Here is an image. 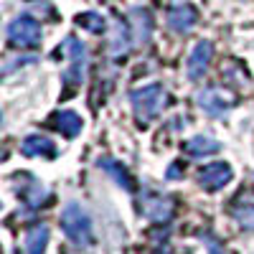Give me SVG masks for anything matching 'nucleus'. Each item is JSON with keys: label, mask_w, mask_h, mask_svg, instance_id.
<instances>
[{"label": "nucleus", "mask_w": 254, "mask_h": 254, "mask_svg": "<svg viewBox=\"0 0 254 254\" xmlns=\"http://www.w3.org/2000/svg\"><path fill=\"white\" fill-rule=\"evenodd\" d=\"M130 102H132V110H135L137 120L150 122L165 107V89H163V84H145V87L130 92Z\"/></svg>", "instance_id": "7ed1b4c3"}, {"label": "nucleus", "mask_w": 254, "mask_h": 254, "mask_svg": "<svg viewBox=\"0 0 254 254\" xmlns=\"http://www.w3.org/2000/svg\"><path fill=\"white\" fill-rule=\"evenodd\" d=\"M196 104L208 117H226L231 107H234V99H229L224 92H216V89H203L196 94Z\"/></svg>", "instance_id": "423d86ee"}, {"label": "nucleus", "mask_w": 254, "mask_h": 254, "mask_svg": "<svg viewBox=\"0 0 254 254\" xmlns=\"http://www.w3.org/2000/svg\"><path fill=\"white\" fill-rule=\"evenodd\" d=\"M76 26L84 28V31H89V33H102L104 31V18H102V13L87 10V13L76 15Z\"/></svg>", "instance_id": "a211bd4d"}, {"label": "nucleus", "mask_w": 254, "mask_h": 254, "mask_svg": "<svg viewBox=\"0 0 254 254\" xmlns=\"http://www.w3.org/2000/svg\"><path fill=\"white\" fill-rule=\"evenodd\" d=\"M130 23H132V38L137 46H145L153 33V18L145 8H132L130 10Z\"/></svg>", "instance_id": "9b49d317"}, {"label": "nucleus", "mask_w": 254, "mask_h": 254, "mask_svg": "<svg viewBox=\"0 0 254 254\" xmlns=\"http://www.w3.org/2000/svg\"><path fill=\"white\" fill-rule=\"evenodd\" d=\"M5 36H8V44L18 46V49H33V46L41 44V38H44L38 20L31 18L28 13L13 18L8 23V28H5Z\"/></svg>", "instance_id": "20e7f679"}, {"label": "nucleus", "mask_w": 254, "mask_h": 254, "mask_svg": "<svg viewBox=\"0 0 254 254\" xmlns=\"http://www.w3.org/2000/svg\"><path fill=\"white\" fill-rule=\"evenodd\" d=\"M20 153L26 158H56V145L51 137L46 135H28L23 142H20Z\"/></svg>", "instance_id": "9d476101"}, {"label": "nucleus", "mask_w": 254, "mask_h": 254, "mask_svg": "<svg viewBox=\"0 0 254 254\" xmlns=\"http://www.w3.org/2000/svg\"><path fill=\"white\" fill-rule=\"evenodd\" d=\"M181 178V163H173L168 168V181H178Z\"/></svg>", "instance_id": "412c9836"}, {"label": "nucleus", "mask_w": 254, "mask_h": 254, "mask_svg": "<svg viewBox=\"0 0 254 254\" xmlns=\"http://www.w3.org/2000/svg\"><path fill=\"white\" fill-rule=\"evenodd\" d=\"M196 20H198V13L190 3H176L168 10V28L176 33H188L196 26Z\"/></svg>", "instance_id": "6e6552de"}, {"label": "nucleus", "mask_w": 254, "mask_h": 254, "mask_svg": "<svg viewBox=\"0 0 254 254\" xmlns=\"http://www.w3.org/2000/svg\"><path fill=\"white\" fill-rule=\"evenodd\" d=\"M20 176V196H23L31 206H41V203H46L49 201V190H46V186L41 183V181H36L31 173H18Z\"/></svg>", "instance_id": "ddd939ff"}, {"label": "nucleus", "mask_w": 254, "mask_h": 254, "mask_svg": "<svg viewBox=\"0 0 254 254\" xmlns=\"http://www.w3.org/2000/svg\"><path fill=\"white\" fill-rule=\"evenodd\" d=\"M97 168L99 171H104L107 173L120 188H125V190H132V181H130V173H127V168L120 163V160H115V158H110V155H102V158H97Z\"/></svg>", "instance_id": "f8f14e48"}, {"label": "nucleus", "mask_w": 254, "mask_h": 254, "mask_svg": "<svg viewBox=\"0 0 254 254\" xmlns=\"http://www.w3.org/2000/svg\"><path fill=\"white\" fill-rule=\"evenodd\" d=\"M211 56H214V44H211V41H198L193 46V51L188 54V61H186V74H188L190 81H198L206 74Z\"/></svg>", "instance_id": "0eeeda50"}, {"label": "nucleus", "mask_w": 254, "mask_h": 254, "mask_svg": "<svg viewBox=\"0 0 254 254\" xmlns=\"http://www.w3.org/2000/svg\"><path fill=\"white\" fill-rule=\"evenodd\" d=\"M36 56H15V59H8L5 66H3V74H13V69H23L26 64H33Z\"/></svg>", "instance_id": "aec40b11"}, {"label": "nucleus", "mask_w": 254, "mask_h": 254, "mask_svg": "<svg viewBox=\"0 0 254 254\" xmlns=\"http://www.w3.org/2000/svg\"><path fill=\"white\" fill-rule=\"evenodd\" d=\"M127 49H130V33H127V28L122 23H115L112 38H110V51H112V56H122V54H127Z\"/></svg>", "instance_id": "f3484780"}, {"label": "nucleus", "mask_w": 254, "mask_h": 254, "mask_svg": "<svg viewBox=\"0 0 254 254\" xmlns=\"http://www.w3.org/2000/svg\"><path fill=\"white\" fill-rule=\"evenodd\" d=\"M231 181H234V168H231L226 160L208 163V165H203L198 171V186L203 190H221Z\"/></svg>", "instance_id": "39448f33"}, {"label": "nucleus", "mask_w": 254, "mask_h": 254, "mask_svg": "<svg viewBox=\"0 0 254 254\" xmlns=\"http://www.w3.org/2000/svg\"><path fill=\"white\" fill-rule=\"evenodd\" d=\"M54 127L56 130H61V135L64 137H76L79 132H81V127H84V120L74 112V110H59L56 115H54Z\"/></svg>", "instance_id": "4468645a"}, {"label": "nucleus", "mask_w": 254, "mask_h": 254, "mask_svg": "<svg viewBox=\"0 0 254 254\" xmlns=\"http://www.w3.org/2000/svg\"><path fill=\"white\" fill-rule=\"evenodd\" d=\"M208 254H224V249H221L216 242H211V239H208Z\"/></svg>", "instance_id": "4be33fe9"}, {"label": "nucleus", "mask_w": 254, "mask_h": 254, "mask_svg": "<svg viewBox=\"0 0 254 254\" xmlns=\"http://www.w3.org/2000/svg\"><path fill=\"white\" fill-rule=\"evenodd\" d=\"M234 216H237L239 226H244V229H254V203H252V201L239 203L237 211H234Z\"/></svg>", "instance_id": "6ab92c4d"}, {"label": "nucleus", "mask_w": 254, "mask_h": 254, "mask_svg": "<svg viewBox=\"0 0 254 254\" xmlns=\"http://www.w3.org/2000/svg\"><path fill=\"white\" fill-rule=\"evenodd\" d=\"M56 54H64L69 59V66H66V71H64V87L66 89L81 87L84 74H87V46H84L76 36H66L59 44Z\"/></svg>", "instance_id": "f257e3e1"}, {"label": "nucleus", "mask_w": 254, "mask_h": 254, "mask_svg": "<svg viewBox=\"0 0 254 254\" xmlns=\"http://www.w3.org/2000/svg\"><path fill=\"white\" fill-rule=\"evenodd\" d=\"M61 231H64V234H66L74 244H79V247L92 244V239H94L92 219H89L87 211H84L81 203L71 201V203L64 206V211H61Z\"/></svg>", "instance_id": "f03ea898"}, {"label": "nucleus", "mask_w": 254, "mask_h": 254, "mask_svg": "<svg viewBox=\"0 0 254 254\" xmlns=\"http://www.w3.org/2000/svg\"><path fill=\"white\" fill-rule=\"evenodd\" d=\"M140 208H142V214L147 219H153V221H165V219H171V214H173L171 198L163 196V193H145Z\"/></svg>", "instance_id": "1a4fd4ad"}, {"label": "nucleus", "mask_w": 254, "mask_h": 254, "mask_svg": "<svg viewBox=\"0 0 254 254\" xmlns=\"http://www.w3.org/2000/svg\"><path fill=\"white\" fill-rule=\"evenodd\" d=\"M49 247V229L46 226H36L33 231L26 234V252L28 254H44Z\"/></svg>", "instance_id": "dca6fc26"}, {"label": "nucleus", "mask_w": 254, "mask_h": 254, "mask_svg": "<svg viewBox=\"0 0 254 254\" xmlns=\"http://www.w3.org/2000/svg\"><path fill=\"white\" fill-rule=\"evenodd\" d=\"M183 150L190 155V158H203V155H214L221 150V142L216 137H211V135H196V137H190L186 145H183Z\"/></svg>", "instance_id": "2eb2a0df"}]
</instances>
